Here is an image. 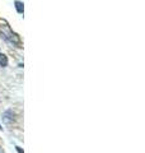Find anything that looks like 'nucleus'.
<instances>
[{
  "mask_svg": "<svg viewBox=\"0 0 145 153\" xmlns=\"http://www.w3.org/2000/svg\"><path fill=\"white\" fill-rule=\"evenodd\" d=\"M16 7H17L18 13H23V4H22L21 1H17V3H16Z\"/></svg>",
  "mask_w": 145,
  "mask_h": 153,
  "instance_id": "2",
  "label": "nucleus"
},
{
  "mask_svg": "<svg viewBox=\"0 0 145 153\" xmlns=\"http://www.w3.org/2000/svg\"><path fill=\"white\" fill-rule=\"evenodd\" d=\"M0 65L1 66H7L8 65V57L4 54H0Z\"/></svg>",
  "mask_w": 145,
  "mask_h": 153,
  "instance_id": "1",
  "label": "nucleus"
}]
</instances>
